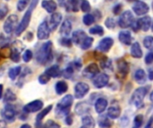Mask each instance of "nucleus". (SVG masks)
<instances>
[{
	"label": "nucleus",
	"instance_id": "obj_1",
	"mask_svg": "<svg viewBox=\"0 0 153 128\" xmlns=\"http://www.w3.org/2000/svg\"><path fill=\"white\" fill-rule=\"evenodd\" d=\"M52 42L48 41L44 43L37 51L36 60L41 65L49 64L53 60V53H52Z\"/></svg>",
	"mask_w": 153,
	"mask_h": 128
},
{
	"label": "nucleus",
	"instance_id": "obj_2",
	"mask_svg": "<svg viewBox=\"0 0 153 128\" xmlns=\"http://www.w3.org/2000/svg\"><path fill=\"white\" fill-rule=\"evenodd\" d=\"M73 103H74V97L71 94H67L64 98H62L56 104V117L58 118H62L69 115Z\"/></svg>",
	"mask_w": 153,
	"mask_h": 128
},
{
	"label": "nucleus",
	"instance_id": "obj_3",
	"mask_svg": "<svg viewBox=\"0 0 153 128\" xmlns=\"http://www.w3.org/2000/svg\"><path fill=\"white\" fill-rule=\"evenodd\" d=\"M148 88L145 86H140L137 88L132 95V102L136 108H142L143 106V100L147 94Z\"/></svg>",
	"mask_w": 153,
	"mask_h": 128
},
{
	"label": "nucleus",
	"instance_id": "obj_4",
	"mask_svg": "<svg viewBox=\"0 0 153 128\" xmlns=\"http://www.w3.org/2000/svg\"><path fill=\"white\" fill-rule=\"evenodd\" d=\"M33 8L32 7H30L29 6V9L26 11L25 14L23 15L22 20L19 22L16 29H15V35L16 36H21L25 30L26 29L28 28L29 24H30V19H31V14H32V12H33Z\"/></svg>",
	"mask_w": 153,
	"mask_h": 128
},
{
	"label": "nucleus",
	"instance_id": "obj_5",
	"mask_svg": "<svg viewBox=\"0 0 153 128\" xmlns=\"http://www.w3.org/2000/svg\"><path fill=\"white\" fill-rule=\"evenodd\" d=\"M17 114H18V110L16 107L10 103H7L1 111V115L4 119V121L9 123H12L15 120Z\"/></svg>",
	"mask_w": 153,
	"mask_h": 128
},
{
	"label": "nucleus",
	"instance_id": "obj_6",
	"mask_svg": "<svg viewBox=\"0 0 153 128\" xmlns=\"http://www.w3.org/2000/svg\"><path fill=\"white\" fill-rule=\"evenodd\" d=\"M18 24V16L16 14H10L4 23V31L5 34L9 35L16 29Z\"/></svg>",
	"mask_w": 153,
	"mask_h": 128
},
{
	"label": "nucleus",
	"instance_id": "obj_7",
	"mask_svg": "<svg viewBox=\"0 0 153 128\" xmlns=\"http://www.w3.org/2000/svg\"><path fill=\"white\" fill-rule=\"evenodd\" d=\"M134 22V17L130 11H126L122 14H120L118 19V25L123 29H127L132 27L133 23Z\"/></svg>",
	"mask_w": 153,
	"mask_h": 128
},
{
	"label": "nucleus",
	"instance_id": "obj_8",
	"mask_svg": "<svg viewBox=\"0 0 153 128\" xmlns=\"http://www.w3.org/2000/svg\"><path fill=\"white\" fill-rule=\"evenodd\" d=\"M50 29L48 27V21L44 20L42 21L39 27H38V30H37V37L39 40H46L50 36Z\"/></svg>",
	"mask_w": 153,
	"mask_h": 128
},
{
	"label": "nucleus",
	"instance_id": "obj_9",
	"mask_svg": "<svg viewBox=\"0 0 153 128\" xmlns=\"http://www.w3.org/2000/svg\"><path fill=\"white\" fill-rule=\"evenodd\" d=\"M43 102L40 100H35L33 102H29L23 107V112L24 113H35L43 109Z\"/></svg>",
	"mask_w": 153,
	"mask_h": 128
},
{
	"label": "nucleus",
	"instance_id": "obj_10",
	"mask_svg": "<svg viewBox=\"0 0 153 128\" xmlns=\"http://www.w3.org/2000/svg\"><path fill=\"white\" fill-rule=\"evenodd\" d=\"M90 91V86L84 82H79L74 86V96L76 99H82Z\"/></svg>",
	"mask_w": 153,
	"mask_h": 128
},
{
	"label": "nucleus",
	"instance_id": "obj_11",
	"mask_svg": "<svg viewBox=\"0 0 153 128\" xmlns=\"http://www.w3.org/2000/svg\"><path fill=\"white\" fill-rule=\"evenodd\" d=\"M109 82V77L106 73H99L92 80L93 86L96 88H103L105 87Z\"/></svg>",
	"mask_w": 153,
	"mask_h": 128
},
{
	"label": "nucleus",
	"instance_id": "obj_12",
	"mask_svg": "<svg viewBox=\"0 0 153 128\" xmlns=\"http://www.w3.org/2000/svg\"><path fill=\"white\" fill-rule=\"evenodd\" d=\"M100 73L99 66L96 63L89 64L82 71V76L86 78H94Z\"/></svg>",
	"mask_w": 153,
	"mask_h": 128
},
{
	"label": "nucleus",
	"instance_id": "obj_13",
	"mask_svg": "<svg viewBox=\"0 0 153 128\" xmlns=\"http://www.w3.org/2000/svg\"><path fill=\"white\" fill-rule=\"evenodd\" d=\"M62 19H63V16L60 12H53L48 20V27L50 29V30H56L58 26L60 25L61 21H62Z\"/></svg>",
	"mask_w": 153,
	"mask_h": 128
},
{
	"label": "nucleus",
	"instance_id": "obj_14",
	"mask_svg": "<svg viewBox=\"0 0 153 128\" xmlns=\"http://www.w3.org/2000/svg\"><path fill=\"white\" fill-rule=\"evenodd\" d=\"M113 44H114V40L113 38L111 37H104L102 40L100 41L96 50L100 51V52H102V53H106V52H108L110 50V48L113 46Z\"/></svg>",
	"mask_w": 153,
	"mask_h": 128
},
{
	"label": "nucleus",
	"instance_id": "obj_15",
	"mask_svg": "<svg viewBox=\"0 0 153 128\" xmlns=\"http://www.w3.org/2000/svg\"><path fill=\"white\" fill-rule=\"evenodd\" d=\"M149 5L143 1H136L133 5V11L137 15H143L149 12Z\"/></svg>",
	"mask_w": 153,
	"mask_h": 128
},
{
	"label": "nucleus",
	"instance_id": "obj_16",
	"mask_svg": "<svg viewBox=\"0 0 153 128\" xmlns=\"http://www.w3.org/2000/svg\"><path fill=\"white\" fill-rule=\"evenodd\" d=\"M90 110H91V106L86 102H82L77 103L75 106V109H74L75 114H77L79 116L86 115L90 112Z\"/></svg>",
	"mask_w": 153,
	"mask_h": 128
},
{
	"label": "nucleus",
	"instance_id": "obj_17",
	"mask_svg": "<svg viewBox=\"0 0 153 128\" xmlns=\"http://www.w3.org/2000/svg\"><path fill=\"white\" fill-rule=\"evenodd\" d=\"M72 28H73L72 22L67 19L65 20L62 22L61 27H60V30H59V33L62 36V37H68V36L72 32Z\"/></svg>",
	"mask_w": 153,
	"mask_h": 128
},
{
	"label": "nucleus",
	"instance_id": "obj_18",
	"mask_svg": "<svg viewBox=\"0 0 153 128\" xmlns=\"http://www.w3.org/2000/svg\"><path fill=\"white\" fill-rule=\"evenodd\" d=\"M86 37H87V35L83 30H82V29L75 30L72 35V42L77 45H81V44L86 38Z\"/></svg>",
	"mask_w": 153,
	"mask_h": 128
},
{
	"label": "nucleus",
	"instance_id": "obj_19",
	"mask_svg": "<svg viewBox=\"0 0 153 128\" xmlns=\"http://www.w3.org/2000/svg\"><path fill=\"white\" fill-rule=\"evenodd\" d=\"M118 39L119 41L126 45H130L133 41V37L131 35V32L128 30H122L118 34Z\"/></svg>",
	"mask_w": 153,
	"mask_h": 128
},
{
	"label": "nucleus",
	"instance_id": "obj_20",
	"mask_svg": "<svg viewBox=\"0 0 153 128\" xmlns=\"http://www.w3.org/2000/svg\"><path fill=\"white\" fill-rule=\"evenodd\" d=\"M139 29H141L143 31H148L152 26V18L150 16H143L137 20Z\"/></svg>",
	"mask_w": 153,
	"mask_h": 128
},
{
	"label": "nucleus",
	"instance_id": "obj_21",
	"mask_svg": "<svg viewBox=\"0 0 153 128\" xmlns=\"http://www.w3.org/2000/svg\"><path fill=\"white\" fill-rule=\"evenodd\" d=\"M41 6L45 9L48 13H53L57 8V4L53 0H42Z\"/></svg>",
	"mask_w": 153,
	"mask_h": 128
},
{
	"label": "nucleus",
	"instance_id": "obj_22",
	"mask_svg": "<svg viewBox=\"0 0 153 128\" xmlns=\"http://www.w3.org/2000/svg\"><path fill=\"white\" fill-rule=\"evenodd\" d=\"M94 106H95L96 112L99 114H101L106 110V109L108 107V101L105 98H99V99H97Z\"/></svg>",
	"mask_w": 153,
	"mask_h": 128
},
{
	"label": "nucleus",
	"instance_id": "obj_23",
	"mask_svg": "<svg viewBox=\"0 0 153 128\" xmlns=\"http://www.w3.org/2000/svg\"><path fill=\"white\" fill-rule=\"evenodd\" d=\"M50 78H58L62 75V70L58 65H52L49 68H48L45 71Z\"/></svg>",
	"mask_w": 153,
	"mask_h": 128
},
{
	"label": "nucleus",
	"instance_id": "obj_24",
	"mask_svg": "<svg viewBox=\"0 0 153 128\" xmlns=\"http://www.w3.org/2000/svg\"><path fill=\"white\" fill-rule=\"evenodd\" d=\"M52 108H53V105H48V107H46V108H44L38 115H37V117H36V124H37V127H39L41 125H40V123H41V121L44 119V118L52 110Z\"/></svg>",
	"mask_w": 153,
	"mask_h": 128
},
{
	"label": "nucleus",
	"instance_id": "obj_25",
	"mask_svg": "<svg viewBox=\"0 0 153 128\" xmlns=\"http://www.w3.org/2000/svg\"><path fill=\"white\" fill-rule=\"evenodd\" d=\"M134 80L136 81L137 84L139 85H143L145 84L146 80H147V76H146V73L143 69H137L134 73Z\"/></svg>",
	"mask_w": 153,
	"mask_h": 128
},
{
	"label": "nucleus",
	"instance_id": "obj_26",
	"mask_svg": "<svg viewBox=\"0 0 153 128\" xmlns=\"http://www.w3.org/2000/svg\"><path fill=\"white\" fill-rule=\"evenodd\" d=\"M82 127L80 128H94L95 127V121L93 118L90 115H85L82 118Z\"/></svg>",
	"mask_w": 153,
	"mask_h": 128
},
{
	"label": "nucleus",
	"instance_id": "obj_27",
	"mask_svg": "<svg viewBox=\"0 0 153 128\" xmlns=\"http://www.w3.org/2000/svg\"><path fill=\"white\" fill-rule=\"evenodd\" d=\"M131 55L134 58H136V59L142 58L143 51H142V48H141V45H140L139 43L135 42V43H134L132 45V46H131Z\"/></svg>",
	"mask_w": 153,
	"mask_h": 128
},
{
	"label": "nucleus",
	"instance_id": "obj_28",
	"mask_svg": "<svg viewBox=\"0 0 153 128\" xmlns=\"http://www.w3.org/2000/svg\"><path fill=\"white\" fill-rule=\"evenodd\" d=\"M55 90H56V94L58 95H61L67 92L68 90V85L65 81H58L56 86H55Z\"/></svg>",
	"mask_w": 153,
	"mask_h": 128
},
{
	"label": "nucleus",
	"instance_id": "obj_29",
	"mask_svg": "<svg viewBox=\"0 0 153 128\" xmlns=\"http://www.w3.org/2000/svg\"><path fill=\"white\" fill-rule=\"evenodd\" d=\"M121 114V109L118 106H111L108 109V117L111 119H116L119 118Z\"/></svg>",
	"mask_w": 153,
	"mask_h": 128
},
{
	"label": "nucleus",
	"instance_id": "obj_30",
	"mask_svg": "<svg viewBox=\"0 0 153 128\" xmlns=\"http://www.w3.org/2000/svg\"><path fill=\"white\" fill-rule=\"evenodd\" d=\"M80 2L81 0H67L65 6L68 11L72 12H78L79 11V6H80Z\"/></svg>",
	"mask_w": 153,
	"mask_h": 128
},
{
	"label": "nucleus",
	"instance_id": "obj_31",
	"mask_svg": "<svg viewBox=\"0 0 153 128\" xmlns=\"http://www.w3.org/2000/svg\"><path fill=\"white\" fill-rule=\"evenodd\" d=\"M117 68H118V71L120 74H122L123 76L126 75L129 71V66L127 64V62L124 60H120L118 61L117 64Z\"/></svg>",
	"mask_w": 153,
	"mask_h": 128
},
{
	"label": "nucleus",
	"instance_id": "obj_32",
	"mask_svg": "<svg viewBox=\"0 0 153 128\" xmlns=\"http://www.w3.org/2000/svg\"><path fill=\"white\" fill-rule=\"evenodd\" d=\"M21 71H22V68L20 66L13 67L8 70V77L10 78L11 80H14L20 75Z\"/></svg>",
	"mask_w": 153,
	"mask_h": 128
},
{
	"label": "nucleus",
	"instance_id": "obj_33",
	"mask_svg": "<svg viewBox=\"0 0 153 128\" xmlns=\"http://www.w3.org/2000/svg\"><path fill=\"white\" fill-rule=\"evenodd\" d=\"M17 99L15 94L11 90V89H7L5 94H4V101L5 103H10V102H15Z\"/></svg>",
	"mask_w": 153,
	"mask_h": 128
},
{
	"label": "nucleus",
	"instance_id": "obj_34",
	"mask_svg": "<svg viewBox=\"0 0 153 128\" xmlns=\"http://www.w3.org/2000/svg\"><path fill=\"white\" fill-rule=\"evenodd\" d=\"M10 58L14 62H19L20 59H21V54H20V50H18V48L14 47L12 48L10 51Z\"/></svg>",
	"mask_w": 153,
	"mask_h": 128
},
{
	"label": "nucleus",
	"instance_id": "obj_35",
	"mask_svg": "<svg viewBox=\"0 0 153 128\" xmlns=\"http://www.w3.org/2000/svg\"><path fill=\"white\" fill-rule=\"evenodd\" d=\"M98 124H99L100 127L101 128H109L112 125L111 122L109 121V119L108 118V117H105V116H101L99 118Z\"/></svg>",
	"mask_w": 153,
	"mask_h": 128
},
{
	"label": "nucleus",
	"instance_id": "obj_36",
	"mask_svg": "<svg viewBox=\"0 0 153 128\" xmlns=\"http://www.w3.org/2000/svg\"><path fill=\"white\" fill-rule=\"evenodd\" d=\"M143 45L148 50L153 52V37H152V36L145 37L143 39Z\"/></svg>",
	"mask_w": 153,
	"mask_h": 128
},
{
	"label": "nucleus",
	"instance_id": "obj_37",
	"mask_svg": "<svg viewBox=\"0 0 153 128\" xmlns=\"http://www.w3.org/2000/svg\"><path fill=\"white\" fill-rule=\"evenodd\" d=\"M89 32L90 34L91 35H98V36H102L104 34V29L100 25H96L92 28H91L89 29Z\"/></svg>",
	"mask_w": 153,
	"mask_h": 128
},
{
	"label": "nucleus",
	"instance_id": "obj_38",
	"mask_svg": "<svg viewBox=\"0 0 153 128\" xmlns=\"http://www.w3.org/2000/svg\"><path fill=\"white\" fill-rule=\"evenodd\" d=\"M92 43H93V38L91 37H86V38L82 41L80 46L82 50H87L92 45Z\"/></svg>",
	"mask_w": 153,
	"mask_h": 128
},
{
	"label": "nucleus",
	"instance_id": "obj_39",
	"mask_svg": "<svg viewBox=\"0 0 153 128\" xmlns=\"http://www.w3.org/2000/svg\"><path fill=\"white\" fill-rule=\"evenodd\" d=\"M74 73V68L73 67V65H69L68 67H66V69L63 71V76L67 78V79H70L73 75Z\"/></svg>",
	"mask_w": 153,
	"mask_h": 128
},
{
	"label": "nucleus",
	"instance_id": "obj_40",
	"mask_svg": "<svg viewBox=\"0 0 153 128\" xmlns=\"http://www.w3.org/2000/svg\"><path fill=\"white\" fill-rule=\"evenodd\" d=\"M82 21H83V23H84L86 26H90V25H91V24L95 21V18H94V16H93L92 14L87 13V14H85V15L83 16Z\"/></svg>",
	"mask_w": 153,
	"mask_h": 128
},
{
	"label": "nucleus",
	"instance_id": "obj_41",
	"mask_svg": "<svg viewBox=\"0 0 153 128\" xmlns=\"http://www.w3.org/2000/svg\"><path fill=\"white\" fill-rule=\"evenodd\" d=\"M143 115H137L134 119L133 128H140L143 126Z\"/></svg>",
	"mask_w": 153,
	"mask_h": 128
},
{
	"label": "nucleus",
	"instance_id": "obj_42",
	"mask_svg": "<svg viewBox=\"0 0 153 128\" xmlns=\"http://www.w3.org/2000/svg\"><path fill=\"white\" fill-rule=\"evenodd\" d=\"M39 128H60V125L56 123L54 120H48L44 125H41Z\"/></svg>",
	"mask_w": 153,
	"mask_h": 128
},
{
	"label": "nucleus",
	"instance_id": "obj_43",
	"mask_svg": "<svg viewBox=\"0 0 153 128\" xmlns=\"http://www.w3.org/2000/svg\"><path fill=\"white\" fill-rule=\"evenodd\" d=\"M29 3H30V0H18L17 5H16L17 10L19 12H22L27 7V5L29 4Z\"/></svg>",
	"mask_w": 153,
	"mask_h": 128
},
{
	"label": "nucleus",
	"instance_id": "obj_44",
	"mask_svg": "<svg viewBox=\"0 0 153 128\" xmlns=\"http://www.w3.org/2000/svg\"><path fill=\"white\" fill-rule=\"evenodd\" d=\"M32 57H33V53H32V52L30 51V50H26L24 53H23V54H22V60H23V61H25V62H29V61H31V59H32Z\"/></svg>",
	"mask_w": 153,
	"mask_h": 128
},
{
	"label": "nucleus",
	"instance_id": "obj_45",
	"mask_svg": "<svg viewBox=\"0 0 153 128\" xmlns=\"http://www.w3.org/2000/svg\"><path fill=\"white\" fill-rule=\"evenodd\" d=\"M50 78H50L47 73H43V74H41V75L39 77V82L41 85H46V84H48V83L49 82Z\"/></svg>",
	"mask_w": 153,
	"mask_h": 128
},
{
	"label": "nucleus",
	"instance_id": "obj_46",
	"mask_svg": "<svg viewBox=\"0 0 153 128\" xmlns=\"http://www.w3.org/2000/svg\"><path fill=\"white\" fill-rule=\"evenodd\" d=\"M81 9L84 12H88L91 10V4L88 0H82L81 4Z\"/></svg>",
	"mask_w": 153,
	"mask_h": 128
},
{
	"label": "nucleus",
	"instance_id": "obj_47",
	"mask_svg": "<svg viewBox=\"0 0 153 128\" xmlns=\"http://www.w3.org/2000/svg\"><path fill=\"white\" fill-rule=\"evenodd\" d=\"M59 43L61 45L63 46H65V47H70L72 45V39H70L69 37H62L60 40H59Z\"/></svg>",
	"mask_w": 153,
	"mask_h": 128
},
{
	"label": "nucleus",
	"instance_id": "obj_48",
	"mask_svg": "<svg viewBox=\"0 0 153 128\" xmlns=\"http://www.w3.org/2000/svg\"><path fill=\"white\" fill-rule=\"evenodd\" d=\"M105 25H106L107 28H108V29H114V28L116 27V21H115V20H114L113 18L109 17V18H108V19L106 20Z\"/></svg>",
	"mask_w": 153,
	"mask_h": 128
},
{
	"label": "nucleus",
	"instance_id": "obj_49",
	"mask_svg": "<svg viewBox=\"0 0 153 128\" xmlns=\"http://www.w3.org/2000/svg\"><path fill=\"white\" fill-rule=\"evenodd\" d=\"M101 67L105 69H111L112 65H111V61L108 59H104L103 61H101Z\"/></svg>",
	"mask_w": 153,
	"mask_h": 128
},
{
	"label": "nucleus",
	"instance_id": "obj_50",
	"mask_svg": "<svg viewBox=\"0 0 153 128\" xmlns=\"http://www.w3.org/2000/svg\"><path fill=\"white\" fill-rule=\"evenodd\" d=\"M7 12H8V8H7V6L3 5L2 7H0V20H3V19L6 16Z\"/></svg>",
	"mask_w": 153,
	"mask_h": 128
},
{
	"label": "nucleus",
	"instance_id": "obj_51",
	"mask_svg": "<svg viewBox=\"0 0 153 128\" xmlns=\"http://www.w3.org/2000/svg\"><path fill=\"white\" fill-rule=\"evenodd\" d=\"M145 62L146 64H152L153 62V52H150L149 53H147L146 57H145Z\"/></svg>",
	"mask_w": 153,
	"mask_h": 128
},
{
	"label": "nucleus",
	"instance_id": "obj_52",
	"mask_svg": "<svg viewBox=\"0 0 153 128\" xmlns=\"http://www.w3.org/2000/svg\"><path fill=\"white\" fill-rule=\"evenodd\" d=\"M65 124L67 125V126H71L72 124H73V117H72V115H67L66 117H65Z\"/></svg>",
	"mask_w": 153,
	"mask_h": 128
},
{
	"label": "nucleus",
	"instance_id": "obj_53",
	"mask_svg": "<svg viewBox=\"0 0 153 128\" xmlns=\"http://www.w3.org/2000/svg\"><path fill=\"white\" fill-rule=\"evenodd\" d=\"M145 128H153V117L149 119V121L147 122V125L145 126Z\"/></svg>",
	"mask_w": 153,
	"mask_h": 128
},
{
	"label": "nucleus",
	"instance_id": "obj_54",
	"mask_svg": "<svg viewBox=\"0 0 153 128\" xmlns=\"http://www.w3.org/2000/svg\"><path fill=\"white\" fill-rule=\"evenodd\" d=\"M122 5L121 4H117V5H116L115 7H114V13H116V14H118L119 12H120V10H121V7Z\"/></svg>",
	"mask_w": 153,
	"mask_h": 128
},
{
	"label": "nucleus",
	"instance_id": "obj_55",
	"mask_svg": "<svg viewBox=\"0 0 153 128\" xmlns=\"http://www.w3.org/2000/svg\"><path fill=\"white\" fill-rule=\"evenodd\" d=\"M148 78L150 80H153V69H150L148 70Z\"/></svg>",
	"mask_w": 153,
	"mask_h": 128
},
{
	"label": "nucleus",
	"instance_id": "obj_56",
	"mask_svg": "<svg viewBox=\"0 0 153 128\" xmlns=\"http://www.w3.org/2000/svg\"><path fill=\"white\" fill-rule=\"evenodd\" d=\"M0 128H6V122L4 120H0Z\"/></svg>",
	"mask_w": 153,
	"mask_h": 128
},
{
	"label": "nucleus",
	"instance_id": "obj_57",
	"mask_svg": "<svg viewBox=\"0 0 153 128\" xmlns=\"http://www.w3.org/2000/svg\"><path fill=\"white\" fill-rule=\"evenodd\" d=\"M3 90H4V86H3L2 84H0V100H1V98L3 96Z\"/></svg>",
	"mask_w": 153,
	"mask_h": 128
},
{
	"label": "nucleus",
	"instance_id": "obj_58",
	"mask_svg": "<svg viewBox=\"0 0 153 128\" xmlns=\"http://www.w3.org/2000/svg\"><path fill=\"white\" fill-rule=\"evenodd\" d=\"M20 128H31V127L30 125H28V124H24V125H22Z\"/></svg>",
	"mask_w": 153,
	"mask_h": 128
},
{
	"label": "nucleus",
	"instance_id": "obj_59",
	"mask_svg": "<svg viewBox=\"0 0 153 128\" xmlns=\"http://www.w3.org/2000/svg\"><path fill=\"white\" fill-rule=\"evenodd\" d=\"M150 100H151V102H153V91L151 93V95H150Z\"/></svg>",
	"mask_w": 153,
	"mask_h": 128
},
{
	"label": "nucleus",
	"instance_id": "obj_60",
	"mask_svg": "<svg viewBox=\"0 0 153 128\" xmlns=\"http://www.w3.org/2000/svg\"><path fill=\"white\" fill-rule=\"evenodd\" d=\"M65 0H58V3H59L61 5H63V4H65Z\"/></svg>",
	"mask_w": 153,
	"mask_h": 128
},
{
	"label": "nucleus",
	"instance_id": "obj_61",
	"mask_svg": "<svg viewBox=\"0 0 153 128\" xmlns=\"http://www.w3.org/2000/svg\"><path fill=\"white\" fill-rule=\"evenodd\" d=\"M6 1H9V0H6Z\"/></svg>",
	"mask_w": 153,
	"mask_h": 128
}]
</instances>
